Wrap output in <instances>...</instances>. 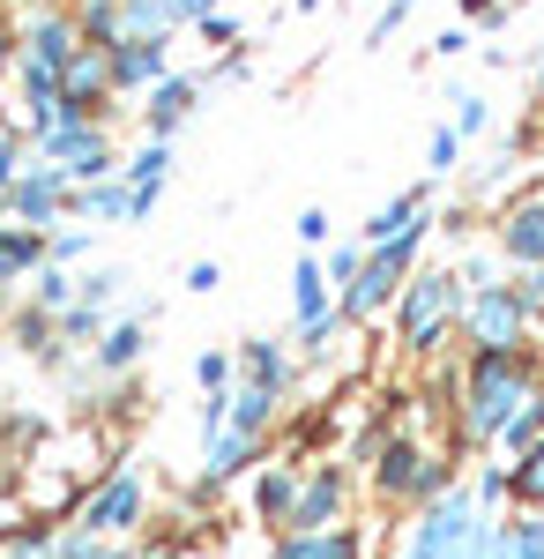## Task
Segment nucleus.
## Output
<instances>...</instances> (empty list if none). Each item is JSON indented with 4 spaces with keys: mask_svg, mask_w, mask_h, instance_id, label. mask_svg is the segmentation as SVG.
I'll return each mask as SVG.
<instances>
[{
    "mask_svg": "<svg viewBox=\"0 0 544 559\" xmlns=\"http://www.w3.org/2000/svg\"><path fill=\"white\" fill-rule=\"evenodd\" d=\"M515 403H530L522 358L515 350H477V381H470V432H500Z\"/></svg>",
    "mask_w": 544,
    "mask_h": 559,
    "instance_id": "nucleus-1",
    "label": "nucleus"
},
{
    "mask_svg": "<svg viewBox=\"0 0 544 559\" xmlns=\"http://www.w3.org/2000/svg\"><path fill=\"white\" fill-rule=\"evenodd\" d=\"M470 545V492H448V500H433L425 522L411 530V559H456Z\"/></svg>",
    "mask_w": 544,
    "mask_h": 559,
    "instance_id": "nucleus-2",
    "label": "nucleus"
},
{
    "mask_svg": "<svg viewBox=\"0 0 544 559\" xmlns=\"http://www.w3.org/2000/svg\"><path fill=\"white\" fill-rule=\"evenodd\" d=\"M134 515H142V485H134V471H120L83 508V537H120V530H134Z\"/></svg>",
    "mask_w": 544,
    "mask_h": 559,
    "instance_id": "nucleus-3",
    "label": "nucleus"
},
{
    "mask_svg": "<svg viewBox=\"0 0 544 559\" xmlns=\"http://www.w3.org/2000/svg\"><path fill=\"white\" fill-rule=\"evenodd\" d=\"M448 306H456V284L448 276H425L418 292H411V306H403V344H433L440 336V321H448Z\"/></svg>",
    "mask_w": 544,
    "mask_h": 559,
    "instance_id": "nucleus-4",
    "label": "nucleus"
},
{
    "mask_svg": "<svg viewBox=\"0 0 544 559\" xmlns=\"http://www.w3.org/2000/svg\"><path fill=\"white\" fill-rule=\"evenodd\" d=\"M470 329H477V350H515V336H522V306H515V292L485 284V299H477V313H470Z\"/></svg>",
    "mask_w": 544,
    "mask_h": 559,
    "instance_id": "nucleus-5",
    "label": "nucleus"
},
{
    "mask_svg": "<svg viewBox=\"0 0 544 559\" xmlns=\"http://www.w3.org/2000/svg\"><path fill=\"white\" fill-rule=\"evenodd\" d=\"M335 500H343V477H335V471H321L314 485H298L292 522H298V530H335Z\"/></svg>",
    "mask_w": 544,
    "mask_h": 559,
    "instance_id": "nucleus-6",
    "label": "nucleus"
},
{
    "mask_svg": "<svg viewBox=\"0 0 544 559\" xmlns=\"http://www.w3.org/2000/svg\"><path fill=\"white\" fill-rule=\"evenodd\" d=\"M276 559H358V537L351 530H298V537H284Z\"/></svg>",
    "mask_w": 544,
    "mask_h": 559,
    "instance_id": "nucleus-7",
    "label": "nucleus"
},
{
    "mask_svg": "<svg viewBox=\"0 0 544 559\" xmlns=\"http://www.w3.org/2000/svg\"><path fill=\"white\" fill-rule=\"evenodd\" d=\"M298 292H292V306H298V329H321L329 321V276L314 269V261H298V276H292Z\"/></svg>",
    "mask_w": 544,
    "mask_h": 559,
    "instance_id": "nucleus-8",
    "label": "nucleus"
},
{
    "mask_svg": "<svg viewBox=\"0 0 544 559\" xmlns=\"http://www.w3.org/2000/svg\"><path fill=\"white\" fill-rule=\"evenodd\" d=\"M247 463H253V440L224 426V432H216V448H210V477H239Z\"/></svg>",
    "mask_w": 544,
    "mask_h": 559,
    "instance_id": "nucleus-9",
    "label": "nucleus"
},
{
    "mask_svg": "<svg viewBox=\"0 0 544 559\" xmlns=\"http://www.w3.org/2000/svg\"><path fill=\"white\" fill-rule=\"evenodd\" d=\"M269 403H276V395H261V388H239V395H232V418H224V426L253 440V432L269 426Z\"/></svg>",
    "mask_w": 544,
    "mask_h": 559,
    "instance_id": "nucleus-10",
    "label": "nucleus"
},
{
    "mask_svg": "<svg viewBox=\"0 0 544 559\" xmlns=\"http://www.w3.org/2000/svg\"><path fill=\"white\" fill-rule=\"evenodd\" d=\"M142 358V321H120V329H105V344H97V366H134Z\"/></svg>",
    "mask_w": 544,
    "mask_h": 559,
    "instance_id": "nucleus-11",
    "label": "nucleus"
},
{
    "mask_svg": "<svg viewBox=\"0 0 544 559\" xmlns=\"http://www.w3.org/2000/svg\"><path fill=\"white\" fill-rule=\"evenodd\" d=\"M507 254H522V261L544 254V210H522L515 224H507Z\"/></svg>",
    "mask_w": 544,
    "mask_h": 559,
    "instance_id": "nucleus-12",
    "label": "nucleus"
},
{
    "mask_svg": "<svg viewBox=\"0 0 544 559\" xmlns=\"http://www.w3.org/2000/svg\"><path fill=\"white\" fill-rule=\"evenodd\" d=\"M537 432H544V403H537V395H530V403H522V411H515V418H507V426H500V440H507V448H530Z\"/></svg>",
    "mask_w": 544,
    "mask_h": 559,
    "instance_id": "nucleus-13",
    "label": "nucleus"
},
{
    "mask_svg": "<svg viewBox=\"0 0 544 559\" xmlns=\"http://www.w3.org/2000/svg\"><path fill=\"white\" fill-rule=\"evenodd\" d=\"M507 492H522V500H544V448L522 455V471H507Z\"/></svg>",
    "mask_w": 544,
    "mask_h": 559,
    "instance_id": "nucleus-14",
    "label": "nucleus"
},
{
    "mask_svg": "<svg viewBox=\"0 0 544 559\" xmlns=\"http://www.w3.org/2000/svg\"><path fill=\"white\" fill-rule=\"evenodd\" d=\"M292 500H298V485H292L284 471H276V477H261V515H284Z\"/></svg>",
    "mask_w": 544,
    "mask_h": 559,
    "instance_id": "nucleus-15",
    "label": "nucleus"
},
{
    "mask_svg": "<svg viewBox=\"0 0 544 559\" xmlns=\"http://www.w3.org/2000/svg\"><path fill=\"white\" fill-rule=\"evenodd\" d=\"M120 75H127V83L157 75V45H134V52H120Z\"/></svg>",
    "mask_w": 544,
    "mask_h": 559,
    "instance_id": "nucleus-16",
    "label": "nucleus"
},
{
    "mask_svg": "<svg viewBox=\"0 0 544 559\" xmlns=\"http://www.w3.org/2000/svg\"><path fill=\"white\" fill-rule=\"evenodd\" d=\"M515 559H544V522H522L515 530Z\"/></svg>",
    "mask_w": 544,
    "mask_h": 559,
    "instance_id": "nucleus-17",
    "label": "nucleus"
},
{
    "mask_svg": "<svg viewBox=\"0 0 544 559\" xmlns=\"http://www.w3.org/2000/svg\"><path fill=\"white\" fill-rule=\"evenodd\" d=\"M15 202H23V210L38 216L45 202H52V179H23V187H15Z\"/></svg>",
    "mask_w": 544,
    "mask_h": 559,
    "instance_id": "nucleus-18",
    "label": "nucleus"
},
{
    "mask_svg": "<svg viewBox=\"0 0 544 559\" xmlns=\"http://www.w3.org/2000/svg\"><path fill=\"white\" fill-rule=\"evenodd\" d=\"M90 210H97V216H120L127 210V187H97V194H90Z\"/></svg>",
    "mask_w": 544,
    "mask_h": 559,
    "instance_id": "nucleus-19",
    "label": "nucleus"
},
{
    "mask_svg": "<svg viewBox=\"0 0 544 559\" xmlns=\"http://www.w3.org/2000/svg\"><path fill=\"white\" fill-rule=\"evenodd\" d=\"M179 105H194V90H179V83H172L165 97H157V120H179Z\"/></svg>",
    "mask_w": 544,
    "mask_h": 559,
    "instance_id": "nucleus-20",
    "label": "nucleus"
},
{
    "mask_svg": "<svg viewBox=\"0 0 544 559\" xmlns=\"http://www.w3.org/2000/svg\"><path fill=\"white\" fill-rule=\"evenodd\" d=\"M202 381H210V388L232 381V358H224V350H210V358H202Z\"/></svg>",
    "mask_w": 544,
    "mask_h": 559,
    "instance_id": "nucleus-21",
    "label": "nucleus"
},
{
    "mask_svg": "<svg viewBox=\"0 0 544 559\" xmlns=\"http://www.w3.org/2000/svg\"><path fill=\"white\" fill-rule=\"evenodd\" d=\"M187 292H216V261H194L187 269Z\"/></svg>",
    "mask_w": 544,
    "mask_h": 559,
    "instance_id": "nucleus-22",
    "label": "nucleus"
},
{
    "mask_svg": "<svg viewBox=\"0 0 544 559\" xmlns=\"http://www.w3.org/2000/svg\"><path fill=\"white\" fill-rule=\"evenodd\" d=\"M15 559H52V545H45V537H23V545H15Z\"/></svg>",
    "mask_w": 544,
    "mask_h": 559,
    "instance_id": "nucleus-23",
    "label": "nucleus"
}]
</instances>
